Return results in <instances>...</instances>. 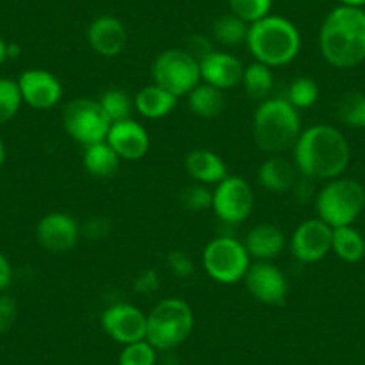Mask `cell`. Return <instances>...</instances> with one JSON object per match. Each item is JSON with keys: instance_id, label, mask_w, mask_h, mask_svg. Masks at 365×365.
<instances>
[{"instance_id": "obj_27", "label": "cell", "mask_w": 365, "mask_h": 365, "mask_svg": "<svg viewBox=\"0 0 365 365\" xmlns=\"http://www.w3.org/2000/svg\"><path fill=\"white\" fill-rule=\"evenodd\" d=\"M336 117L340 124L351 129H365V93L346 91L336 101Z\"/></svg>"}, {"instance_id": "obj_10", "label": "cell", "mask_w": 365, "mask_h": 365, "mask_svg": "<svg viewBox=\"0 0 365 365\" xmlns=\"http://www.w3.org/2000/svg\"><path fill=\"white\" fill-rule=\"evenodd\" d=\"M212 210L227 226L245 222L255 210V192L247 179L227 174L213 188Z\"/></svg>"}, {"instance_id": "obj_42", "label": "cell", "mask_w": 365, "mask_h": 365, "mask_svg": "<svg viewBox=\"0 0 365 365\" xmlns=\"http://www.w3.org/2000/svg\"><path fill=\"white\" fill-rule=\"evenodd\" d=\"M339 6H347V8H360L365 9V0H336Z\"/></svg>"}, {"instance_id": "obj_33", "label": "cell", "mask_w": 365, "mask_h": 365, "mask_svg": "<svg viewBox=\"0 0 365 365\" xmlns=\"http://www.w3.org/2000/svg\"><path fill=\"white\" fill-rule=\"evenodd\" d=\"M158 351L147 340L128 344L118 354V365H156Z\"/></svg>"}, {"instance_id": "obj_6", "label": "cell", "mask_w": 365, "mask_h": 365, "mask_svg": "<svg viewBox=\"0 0 365 365\" xmlns=\"http://www.w3.org/2000/svg\"><path fill=\"white\" fill-rule=\"evenodd\" d=\"M365 210V188L351 178L326 181L315 195V212L329 227L353 226Z\"/></svg>"}, {"instance_id": "obj_13", "label": "cell", "mask_w": 365, "mask_h": 365, "mask_svg": "<svg viewBox=\"0 0 365 365\" xmlns=\"http://www.w3.org/2000/svg\"><path fill=\"white\" fill-rule=\"evenodd\" d=\"M101 326L111 340L128 346L138 340H145L147 314L131 303H115L103 312Z\"/></svg>"}, {"instance_id": "obj_3", "label": "cell", "mask_w": 365, "mask_h": 365, "mask_svg": "<svg viewBox=\"0 0 365 365\" xmlns=\"http://www.w3.org/2000/svg\"><path fill=\"white\" fill-rule=\"evenodd\" d=\"M245 45L255 61L270 68H279L290 65L299 56L303 40L296 24L289 19L267 15L265 19L249 26Z\"/></svg>"}, {"instance_id": "obj_35", "label": "cell", "mask_w": 365, "mask_h": 365, "mask_svg": "<svg viewBox=\"0 0 365 365\" xmlns=\"http://www.w3.org/2000/svg\"><path fill=\"white\" fill-rule=\"evenodd\" d=\"M165 263H167V267H168V270L172 272V276H175L178 279L190 278L195 270L194 259L190 258V255H187L185 251H181V249H174V251L168 252Z\"/></svg>"}, {"instance_id": "obj_24", "label": "cell", "mask_w": 365, "mask_h": 365, "mask_svg": "<svg viewBox=\"0 0 365 365\" xmlns=\"http://www.w3.org/2000/svg\"><path fill=\"white\" fill-rule=\"evenodd\" d=\"M187 101L192 113L201 118H217L226 110L224 91L202 81L188 93Z\"/></svg>"}, {"instance_id": "obj_29", "label": "cell", "mask_w": 365, "mask_h": 365, "mask_svg": "<svg viewBox=\"0 0 365 365\" xmlns=\"http://www.w3.org/2000/svg\"><path fill=\"white\" fill-rule=\"evenodd\" d=\"M97 101H99L104 115H106L111 124L131 118L133 110H135L133 97L125 90H120V88H110V90L103 91V96Z\"/></svg>"}, {"instance_id": "obj_9", "label": "cell", "mask_w": 365, "mask_h": 365, "mask_svg": "<svg viewBox=\"0 0 365 365\" xmlns=\"http://www.w3.org/2000/svg\"><path fill=\"white\" fill-rule=\"evenodd\" d=\"M61 122L66 135L83 147L104 142L111 128V122L104 115L99 101L90 97L70 101L63 108Z\"/></svg>"}, {"instance_id": "obj_32", "label": "cell", "mask_w": 365, "mask_h": 365, "mask_svg": "<svg viewBox=\"0 0 365 365\" xmlns=\"http://www.w3.org/2000/svg\"><path fill=\"white\" fill-rule=\"evenodd\" d=\"M227 4L231 13L249 26L265 19L272 9V0H227Z\"/></svg>"}, {"instance_id": "obj_16", "label": "cell", "mask_w": 365, "mask_h": 365, "mask_svg": "<svg viewBox=\"0 0 365 365\" xmlns=\"http://www.w3.org/2000/svg\"><path fill=\"white\" fill-rule=\"evenodd\" d=\"M106 142L122 161H138L147 156L150 149V136L140 122L133 118L115 122L108 131Z\"/></svg>"}, {"instance_id": "obj_26", "label": "cell", "mask_w": 365, "mask_h": 365, "mask_svg": "<svg viewBox=\"0 0 365 365\" xmlns=\"http://www.w3.org/2000/svg\"><path fill=\"white\" fill-rule=\"evenodd\" d=\"M242 86H244L245 96L256 103H263L269 99L270 91L274 88V73L272 68L263 63L252 61L244 68L242 76Z\"/></svg>"}, {"instance_id": "obj_39", "label": "cell", "mask_w": 365, "mask_h": 365, "mask_svg": "<svg viewBox=\"0 0 365 365\" xmlns=\"http://www.w3.org/2000/svg\"><path fill=\"white\" fill-rule=\"evenodd\" d=\"M187 51L190 52L194 58H197V59L205 58L206 54H210V52L213 51L212 40L206 36H202V34H195V36H192L190 41H188Z\"/></svg>"}, {"instance_id": "obj_41", "label": "cell", "mask_w": 365, "mask_h": 365, "mask_svg": "<svg viewBox=\"0 0 365 365\" xmlns=\"http://www.w3.org/2000/svg\"><path fill=\"white\" fill-rule=\"evenodd\" d=\"M8 47H9L8 41H6L4 38L0 36V66L4 65V63L9 59V56H8Z\"/></svg>"}, {"instance_id": "obj_40", "label": "cell", "mask_w": 365, "mask_h": 365, "mask_svg": "<svg viewBox=\"0 0 365 365\" xmlns=\"http://www.w3.org/2000/svg\"><path fill=\"white\" fill-rule=\"evenodd\" d=\"M13 283V265L4 252H0V294L11 287Z\"/></svg>"}, {"instance_id": "obj_2", "label": "cell", "mask_w": 365, "mask_h": 365, "mask_svg": "<svg viewBox=\"0 0 365 365\" xmlns=\"http://www.w3.org/2000/svg\"><path fill=\"white\" fill-rule=\"evenodd\" d=\"M319 51L333 68L347 70L365 61V9L336 6L319 29Z\"/></svg>"}, {"instance_id": "obj_31", "label": "cell", "mask_w": 365, "mask_h": 365, "mask_svg": "<svg viewBox=\"0 0 365 365\" xmlns=\"http://www.w3.org/2000/svg\"><path fill=\"white\" fill-rule=\"evenodd\" d=\"M24 101L19 83L9 77H0V125L8 124L22 110Z\"/></svg>"}, {"instance_id": "obj_28", "label": "cell", "mask_w": 365, "mask_h": 365, "mask_svg": "<svg viewBox=\"0 0 365 365\" xmlns=\"http://www.w3.org/2000/svg\"><path fill=\"white\" fill-rule=\"evenodd\" d=\"M247 31L249 24L235 16L233 13H227V15L217 19L212 27L213 40L219 45H222V47H238V45L245 43Z\"/></svg>"}, {"instance_id": "obj_19", "label": "cell", "mask_w": 365, "mask_h": 365, "mask_svg": "<svg viewBox=\"0 0 365 365\" xmlns=\"http://www.w3.org/2000/svg\"><path fill=\"white\" fill-rule=\"evenodd\" d=\"M244 245L255 262H272L287 247V237L274 224H258L247 231Z\"/></svg>"}, {"instance_id": "obj_17", "label": "cell", "mask_w": 365, "mask_h": 365, "mask_svg": "<svg viewBox=\"0 0 365 365\" xmlns=\"http://www.w3.org/2000/svg\"><path fill=\"white\" fill-rule=\"evenodd\" d=\"M86 40L91 51L101 58H117L128 45V29L117 16H97L88 26Z\"/></svg>"}, {"instance_id": "obj_34", "label": "cell", "mask_w": 365, "mask_h": 365, "mask_svg": "<svg viewBox=\"0 0 365 365\" xmlns=\"http://www.w3.org/2000/svg\"><path fill=\"white\" fill-rule=\"evenodd\" d=\"M213 202V190L208 185H201V182H194L190 187H187L181 192V205L188 210V212L201 213L212 208Z\"/></svg>"}, {"instance_id": "obj_15", "label": "cell", "mask_w": 365, "mask_h": 365, "mask_svg": "<svg viewBox=\"0 0 365 365\" xmlns=\"http://www.w3.org/2000/svg\"><path fill=\"white\" fill-rule=\"evenodd\" d=\"M81 238V224L65 212H51L36 224V240L52 255L72 251Z\"/></svg>"}, {"instance_id": "obj_12", "label": "cell", "mask_w": 365, "mask_h": 365, "mask_svg": "<svg viewBox=\"0 0 365 365\" xmlns=\"http://www.w3.org/2000/svg\"><path fill=\"white\" fill-rule=\"evenodd\" d=\"M333 227L319 217L307 219L294 230L289 240L290 252L299 263L310 265L324 259L331 252Z\"/></svg>"}, {"instance_id": "obj_11", "label": "cell", "mask_w": 365, "mask_h": 365, "mask_svg": "<svg viewBox=\"0 0 365 365\" xmlns=\"http://www.w3.org/2000/svg\"><path fill=\"white\" fill-rule=\"evenodd\" d=\"M244 285L252 299L269 307H279L289 296V279L272 262L251 263Z\"/></svg>"}, {"instance_id": "obj_8", "label": "cell", "mask_w": 365, "mask_h": 365, "mask_svg": "<svg viewBox=\"0 0 365 365\" xmlns=\"http://www.w3.org/2000/svg\"><path fill=\"white\" fill-rule=\"evenodd\" d=\"M153 83L165 88L175 97H187L201 83V66L187 48H167L150 65Z\"/></svg>"}, {"instance_id": "obj_14", "label": "cell", "mask_w": 365, "mask_h": 365, "mask_svg": "<svg viewBox=\"0 0 365 365\" xmlns=\"http://www.w3.org/2000/svg\"><path fill=\"white\" fill-rule=\"evenodd\" d=\"M24 104L36 111H48L63 99V84L45 68H29L16 79Z\"/></svg>"}, {"instance_id": "obj_18", "label": "cell", "mask_w": 365, "mask_h": 365, "mask_svg": "<svg viewBox=\"0 0 365 365\" xmlns=\"http://www.w3.org/2000/svg\"><path fill=\"white\" fill-rule=\"evenodd\" d=\"M201 66V81L206 84L227 91L242 84L244 63L235 54L224 51H212L205 58L199 59Z\"/></svg>"}, {"instance_id": "obj_43", "label": "cell", "mask_w": 365, "mask_h": 365, "mask_svg": "<svg viewBox=\"0 0 365 365\" xmlns=\"http://www.w3.org/2000/svg\"><path fill=\"white\" fill-rule=\"evenodd\" d=\"M20 47L16 43H9V47H8V56H9V59H15V58H19L20 56Z\"/></svg>"}, {"instance_id": "obj_21", "label": "cell", "mask_w": 365, "mask_h": 365, "mask_svg": "<svg viewBox=\"0 0 365 365\" xmlns=\"http://www.w3.org/2000/svg\"><path fill=\"white\" fill-rule=\"evenodd\" d=\"M178 101L179 99L174 93L154 83L143 86L133 97L135 111L147 120H161V118L168 117L178 106Z\"/></svg>"}, {"instance_id": "obj_36", "label": "cell", "mask_w": 365, "mask_h": 365, "mask_svg": "<svg viewBox=\"0 0 365 365\" xmlns=\"http://www.w3.org/2000/svg\"><path fill=\"white\" fill-rule=\"evenodd\" d=\"M133 290L140 296H153L160 290V274L154 269H145L133 282Z\"/></svg>"}, {"instance_id": "obj_22", "label": "cell", "mask_w": 365, "mask_h": 365, "mask_svg": "<svg viewBox=\"0 0 365 365\" xmlns=\"http://www.w3.org/2000/svg\"><path fill=\"white\" fill-rule=\"evenodd\" d=\"M297 181L296 165L285 158L274 154L269 156L258 168V182L272 194H283L292 190Z\"/></svg>"}, {"instance_id": "obj_23", "label": "cell", "mask_w": 365, "mask_h": 365, "mask_svg": "<svg viewBox=\"0 0 365 365\" xmlns=\"http://www.w3.org/2000/svg\"><path fill=\"white\" fill-rule=\"evenodd\" d=\"M122 160L117 156L110 143L104 142L93 143L84 147L83 167L90 175L97 179H110L118 172Z\"/></svg>"}, {"instance_id": "obj_44", "label": "cell", "mask_w": 365, "mask_h": 365, "mask_svg": "<svg viewBox=\"0 0 365 365\" xmlns=\"http://www.w3.org/2000/svg\"><path fill=\"white\" fill-rule=\"evenodd\" d=\"M6 163V143L4 140H2V136H0V168L4 167Z\"/></svg>"}, {"instance_id": "obj_5", "label": "cell", "mask_w": 365, "mask_h": 365, "mask_svg": "<svg viewBox=\"0 0 365 365\" xmlns=\"http://www.w3.org/2000/svg\"><path fill=\"white\" fill-rule=\"evenodd\" d=\"M194 310L187 301L179 297H167L158 301L147 314L145 340L156 351L175 349L188 340L194 331Z\"/></svg>"}, {"instance_id": "obj_7", "label": "cell", "mask_w": 365, "mask_h": 365, "mask_svg": "<svg viewBox=\"0 0 365 365\" xmlns=\"http://www.w3.org/2000/svg\"><path fill=\"white\" fill-rule=\"evenodd\" d=\"M202 269L208 278L222 285H235L244 282L251 267V256L244 242L235 237H217L206 244L202 251Z\"/></svg>"}, {"instance_id": "obj_1", "label": "cell", "mask_w": 365, "mask_h": 365, "mask_svg": "<svg viewBox=\"0 0 365 365\" xmlns=\"http://www.w3.org/2000/svg\"><path fill=\"white\" fill-rule=\"evenodd\" d=\"M351 147L344 133L329 124H315L301 131L294 143L297 174L310 181H331L347 170Z\"/></svg>"}, {"instance_id": "obj_4", "label": "cell", "mask_w": 365, "mask_h": 365, "mask_svg": "<svg viewBox=\"0 0 365 365\" xmlns=\"http://www.w3.org/2000/svg\"><path fill=\"white\" fill-rule=\"evenodd\" d=\"M301 131L299 111L285 97H269L258 104L252 115L255 143L270 156L294 147Z\"/></svg>"}, {"instance_id": "obj_25", "label": "cell", "mask_w": 365, "mask_h": 365, "mask_svg": "<svg viewBox=\"0 0 365 365\" xmlns=\"http://www.w3.org/2000/svg\"><path fill=\"white\" fill-rule=\"evenodd\" d=\"M331 251L346 263H358L365 258V237L354 226L333 230Z\"/></svg>"}, {"instance_id": "obj_38", "label": "cell", "mask_w": 365, "mask_h": 365, "mask_svg": "<svg viewBox=\"0 0 365 365\" xmlns=\"http://www.w3.org/2000/svg\"><path fill=\"white\" fill-rule=\"evenodd\" d=\"M111 233V222L104 217H93L81 226V235L88 240H104Z\"/></svg>"}, {"instance_id": "obj_30", "label": "cell", "mask_w": 365, "mask_h": 365, "mask_svg": "<svg viewBox=\"0 0 365 365\" xmlns=\"http://www.w3.org/2000/svg\"><path fill=\"white\" fill-rule=\"evenodd\" d=\"M319 96H321V90H319L317 83H315L312 77L301 76L290 81V84L287 86L285 99L289 101L297 111H301L315 106V103L319 101Z\"/></svg>"}, {"instance_id": "obj_37", "label": "cell", "mask_w": 365, "mask_h": 365, "mask_svg": "<svg viewBox=\"0 0 365 365\" xmlns=\"http://www.w3.org/2000/svg\"><path fill=\"white\" fill-rule=\"evenodd\" d=\"M19 319V307L13 297L0 294V335L8 333Z\"/></svg>"}, {"instance_id": "obj_20", "label": "cell", "mask_w": 365, "mask_h": 365, "mask_svg": "<svg viewBox=\"0 0 365 365\" xmlns=\"http://www.w3.org/2000/svg\"><path fill=\"white\" fill-rule=\"evenodd\" d=\"M187 174L194 182L215 187L227 175V165L222 158L210 149H194L185 158Z\"/></svg>"}]
</instances>
